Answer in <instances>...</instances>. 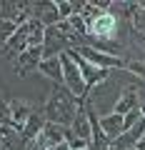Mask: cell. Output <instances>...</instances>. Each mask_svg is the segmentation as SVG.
<instances>
[{"label":"cell","instance_id":"cell-1","mask_svg":"<svg viewBox=\"0 0 145 150\" xmlns=\"http://www.w3.org/2000/svg\"><path fill=\"white\" fill-rule=\"evenodd\" d=\"M80 108H83L80 98H75L63 85H53V90H50L48 100H45V105H43V115H45L48 123L70 128L73 120H75V115L80 112Z\"/></svg>","mask_w":145,"mask_h":150},{"label":"cell","instance_id":"cell-2","mask_svg":"<svg viewBox=\"0 0 145 150\" xmlns=\"http://www.w3.org/2000/svg\"><path fill=\"white\" fill-rule=\"evenodd\" d=\"M60 63H63V88H68L75 98H80V100H83L90 90H88L85 80H83V75H80V68L73 63L70 53H63V55H60Z\"/></svg>","mask_w":145,"mask_h":150},{"label":"cell","instance_id":"cell-3","mask_svg":"<svg viewBox=\"0 0 145 150\" xmlns=\"http://www.w3.org/2000/svg\"><path fill=\"white\" fill-rule=\"evenodd\" d=\"M68 53H70V58H73V63L80 68V75H83V80H85L88 90H95L98 85H103V83H105L108 78L113 75V70H105V68H98V65L88 63V60L80 58L75 50H68Z\"/></svg>","mask_w":145,"mask_h":150},{"label":"cell","instance_id":"cell-4","mask_svg":"<svg viewBox=\"0 0 145 150\" xmlns=\"http://www.w3.org/2000/svg\"><path fill=\"white\" fill-rule=\"evenodd\" d=\"M80 58H85L88 63L98 65V68H105V70H125V63L128 60L118 58V55H110V53H103V50H95L90 45H80V48H73Z\"/></svg>","mask_w":145,"mask_h":150},{"label":"cell","instance_id":"cell-5","mask_svg":"<svg viewBox=\"0 0 145 150\" xmlns=\"http://www.w3.org/2000/svg\"><path fill=\"white\" fill-rule=\"evenodd\" d=\"M3 108H5L8 118H10L13 128L20 133L23 125L28 123V118L33 115V110H35V105H30L28 100H23V98H3Z\"/></svg>","mask_w":145,"mask_h":150},{"label":"cell","instance_id":"cell-6","mask_svg":"<svg viewBox=\"0 0 145 150\" xmlns=\"http://www.w3.org/2000/svg\"><path fill=\"white\" fill-rule=\"evenodd\" d=\"M43 63V48H28L25 53H20L13 60V70L18 78H28L33 75V70H38Z\"/></svg>","mask_w":145,"mask_h":150},{"label":"cell","instance_id":"cell-7","mask_svg":"<svg viewBox=\"0 0 145 150\" xmlns=\"http://www.w3.org/2000/svg\"><path fill=\"white\" fill-rule=\"evenodd\" d=\"M140 103H143V90H140L138 85H125L123 90H120V98H118V103L113 105V110L110 112H118V115H128L130 110H138L140 108Z\"/></svg>","mask_w":145,"mask_h":150},{"label":"cell","instance_id":"cell-8","mask_svg":"<svg viewBox=\"0 0 145 150\" xmlns=\"http://www.w3.org/2000/svg\"><path fill=\"white\" fill-rule=\"evenodd\" d=\"M65 135H68V128L63 125H55V123H45V128L40 130V135L35 138V145L40 150H53L58 145L65 143Z\"/></svg>","mask_w":145,"mask_h":150},{"label":"cell","instance_id":"cell-9","mask_svg":"<svg viewBox=\"0 0 145 150\" xmlns=\"http://www.w3.org/2000/svg\"><path fill=\"white\" fill-rule=\"evenodd\" d=\"M30 18L40 20L45 28H53V25L60 23V13H58L53 0H35L33 3V10H30Z\"/></svg>","mask_w":145,"mask_h":150},{"label":"cell","instance_id":"cell-10","mask_svg":"<svg viewBox=\"0 0 145 150\" xmlns=\"http://www.w3.org/2000/svg\"><path fill=\"white\" fill-rule=\"evenodd\" d=\"M98 123H100V130L105 133V138L113 143L115 138L125 133V123H123V115L118 112H108V115H98Z\"/></svg>","mask_w":145,"mask_h":150},{"label":"cell","instance_id":"cell-11","mask_svg":"<svg viewBox=\"0 0 145 150\" xmlns=\"http://www.w3.org/2000/svg\"><path fill=\"white\" fill-rule=\"evenodd\" d=\"M45 123H48V120H45L43 110H38V108H35V110H33V115L28 118V123L23 125V130H20V140H23V143L35 140V138L40 135V130L45 128Z\"/></svg>","mask_w":145,"mask_h":150},{"label":"cell","instance_id":"cell-12","mask_svg":"<svg viewBox=\"0 0 145 150\" xmlns=\"http://www.w3.org/2000/svg\"><path fill=\"white\" fill-rule=\"evenodd\" d=\"M38 73H43L48 80H53L55 85H63V63H60V58H48L40 63Z\"/></svg>","mask_w":145,"mask_h":150},{"label":"cell","instance_id":"cell-13","mask_svg":"<svg viewBox=\"0 0 145 150\" xmlns=\"http://www.w3.org/2000/svg\"><path fill=\"white\" fill-rule=\"evenodd\" d=\"M70 133L78 135L80 140H85L88 145H90V138H93V130H90V120H88V112L80 108V112L75 115V120H73V125H70Z\"/></svg>","mask_w":145,"mask_h":150},{"label":"cell","instance_id":"cell-14","mask_svg":"<svg viewBox=\"0 0 145 150\" xmlns=\"http://www.w3.org/2000/svg\"><path fill=\"white\" fill-rule=\"evenodd\" d=\"M138 10V3H130V0H110V5H108V13L115 15L118 20H133V13Z\"/></svg>","mask_w":145,"mask_h":150},{"label":"cell","instance_id":"cell-15","mask_svg":"<svg viewBox=\"0 0 145 150\" xmlns=\"http://www.w3.org/2000/svg\"><path fill=\"white\" fill-rule=\"evenodd\" d=\"M130 30L135 33V43H143L145 40V0H140L138 3V10L133 13V20H130Z\"/></svg>","mask_w":145,"mask_h":150},{"label":"cell","instance_id":"cell-16","mask_svg":"<svg viewBox=\"0 0 145 150\" xmlns=\"http://www.w3.org/2000/svg\"><path fill=\"white\" fill-rule=\"evenodd\" d=\"M55 8H58V13H60V20H68V18H73V15H80V10H83V0H58L55 3Z\"/></svg>","mask_w":145,"mask_h":150},{"label":"cell","instance_id":"cell-17","mask_svg":"<svg viewBox=\"0 0 145 150\" xmlns=\"http://www.w3.org/2000/svg\"><path fill=\"white\" fill-rule=\"evenodd\" d=\"M20 25H15V23H10V20H0V50L5 48V43L13 38V33L18 30Z\"/></svg>","mask_w":145,"mask_h":150},{"label":"cell","instance_id":"cell-18","mask_svg":"<svg viewBox=\"0 0 145 150\" xmlns=\"http://www.w3.org/2000/svg\"><path fill=\"white\" fill-rule=\"evenodd\" d=\"M125 70L133 75H138V78H145V58H133L125 63Z\"/></svg>","mask_w":145,"mask_h":150},{"label":"cell","instance_id":"cell-19","mask_svg":"<svg viewBox=\"0 0 145 150\" xmlns=\"http://www.w3.org/2000/svg\"><path fill=\"white\" fill-rule=\"evenodd\" d=\"M138 120H143V118H140V110H130L128 115H123V123H125V130H130V128H133L135 123H138Z\"/></svg>","mask_w":145,"mask_h":150},{"label":"cell","instance_id":"cell-20","mask_svg":"<svg viewBox=\"0 0 145 150\" xmlns=\"http://www.w3.org/2000/svg\"><path fill=\"white\" fill-rule=\"evenodd\" d=\"M135 150H145V135H143V138L138 140V145H135Z\"/></svg>","mask_w":145,"mask_h":150},{"label":"cell","instance_id":"cell-21","mask_svg":"<svg viewBox=\"0 0 145 150\" xmlns=\"http://www.w3.org/2000/svg\"><path fill=\"white\" fill-rule=\"evenodd\" d=\"M138 110H140V118L145 120V98H143V103H140V108H138Z\"/></svg>","mask_w":145,"mask_h":150},{"label":"cell","instance_id":"cell-22","mask_svg":"<svg viewBox=\"0 0 145 150\" xmlns=\"http://www.w3.org/2000/svg\"><path fill=\"white\" fill-rule=\"evenodd\" d=\"M53 150H70V148H68V145L63 143V145H58V148H53Z\"/></svg>","mask_w":145,"mask_h":150},{"label":"cell","instance_id":"cell-23","mask_svg":"<svg viewBox=\"0 0 145 150\" xmlns=\"http://www.w3.org/2000/svg\"><path fill=\"white\" fill-rule=\"evenodd\" d=\"M0 103H3V98H0Z\"/></svg>","mask_w":145,"mask_h":150},{"label":"cell","instance_id":"cell-24","mask_svg":"<svg viewBox=\"0 0 145 150\" xmlns=\"http://www.w3.org/2000/svg\"><path fill=\"white\" fill-rule=\"evenodd\" d=\"M0 105H3V103H0Z\"/></svg>","mask_w":145,"mask_h":150}]
</instances>
